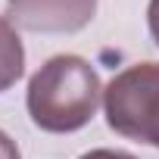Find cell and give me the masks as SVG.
I'll use <instances>...</instances> for the list:
<instances>
[{"mask_svg":"<svg viewBox=\"0 0 159 159\" xmlns=\"http://www.w3.org/2000/svg\"><path fill=\"white\" fill-rule=\"evenodd\" d=\"M103 103L100 75L84 56H50L28 81L25 106L31 122L50 134H72L84 128Z\"/></svg>","mask_w":159,"mask_h":159,"instance_id":"6da1fadb","label":"cell"},{"mask_svg":"<svg viewBox=\"0 0 159 159\" xmlns=\"http://www.w3.org/2000/svg\"><path fill=\"white\" fill-rule=\"evenodd\" d=\"M103 109L116 134L159 150V62L122 69L103 88Z\"/></svg>","mask_w":159,"mask_h":159,"instance_id":"7a4b0ae2","label":"cell"},{"mask_svg":"<svg viewBox=\"0 0 159 159\" xmlns=\"http://www.w3.org/2000/svg\"><path fill=\"white\" fill-rule=\"evenodd\" d=\"M97 13V0H7V16L25 31L72 34Z\"/></svg>","mask_w":159,"mask_h":159,"instance_id":"3957f363","label":"cell"},{"mask_svg":"<svg viewBox=\"0 0 159 159\" xmlns=\"http://www.w3.org/2000/svg\"><path fill=\"white\" fill-rule=\"evenodd\" d=\"M25 72V47L10 19H0V94L10 91Z\"/></svg>","mask_w":159,"mask_h":159,"instance_id":"277c9868","label":"cell"},{"mask_svg":"<svg viewBox=\"0 0 159 159\" xmlns=\"http://www.w3.org/2000/svg\"><path fill=\"white\" fill-rule=\"evenodd\" d=\"M78 159H137V156H131L125 150H106V147H100V150H91L84 156H78Z\"/></svg>","mask_w":159,"mask_h":159,"instance_id":"5b68a950","label":"cell"},{"mask_svg":"<svg viewBox=\"0 0 159 159\" xmlns=\"http://www.w3.org/2000/svg\"><path fill=\"white\" fill-rule=\"evenodd\" d=\"M147 25H150V34L159 47V0H150V7H147Z\"/></svg>","mask_w":159,"mask_h":159,"instance_id":"8992f818","label":"cell"},{"mask_svg":"<svg viewBox=\"0 0 159 159\" xmlns=\"http://www.w3.org/2000/svg\"><path fill=\"white\" fill-rule=\"evenodd\" d=\"M0 159H19V147L7 131H0Z\"/></svg>","mask_w":159,"mask_h":159,"instance_id":"52a82bcc","label":"cell"}]
</instances>
